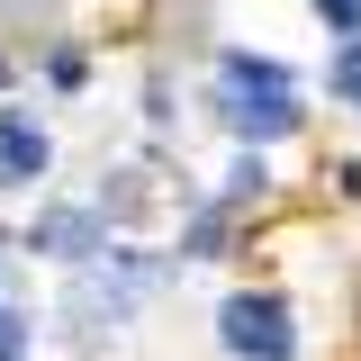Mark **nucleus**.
I'll use <instances>...</instances> for the list:
<instances>
[{
  "label": "nucleus",
  "mask_w": 361,
  "mask_h": 361,
  "mask_svg": "<svg viewBox=\"0 0 361 361\" xmlns=\"http://www.w3.org/2000/svg\"><path fill=\"white\" fill-rule=\"evenodd\" d=\"M208 109H217V127L235 145H289V135L307 127V82L271 54V45H217V63H208Z\"/></svg>",
  "instance_id": "nucleus-1"
},
{
  "label": "nucleus",
  "mask_w": 361,
  "mask_h": 361,
  "mask_svg": "<svg viewBox=\"0 0 361 361\" xmlns=\"http://www.w3.org/2000/svg\"><path fill=\"white\" fill-rule=\"evenodd\" d=\"M82 45H45V90H82Z\"/></svg>",
  "instance_id": "nucleus-8"
},
{
  "label": "nucleus",
  "mask_w": 361,
  "mask_h": 361,
  "mask_svg": "<svg viewBox=\"0 0 361 361\" xmlns=\"http://www.w3.org/2000/svg\"><path fill=\"white\" fill-rule=\"evenodd\" d=\"M217 353L226 361H298V307H289V289H226L217 298Z\"/></svg>",
  "instance_id": "nucleus-2"
},
{
  "label": "nucleus",
  "mask_w": 361,
  "mask_h": 361,
  "mask_svg": "<svg viewBox=\"0 0 361 361\" xmlns=\"http://www.w3.org/2000/svg\"><path fill=\"white\" fill-rule=\"evenodd\" d=\"M109 244H118V217H109L99 199H45L37 217H27V235H18V253H27V262H54V271L99 262Z\"/></svg>",
  "instance_id": "nucleus-3"
},
{
  "label": "nucleus",
  "mask_w": 361,
  "mask_h": 361,
  "mask_svg": "<svg viewBox=\"0 0 361 361\" xmlns=\"http://www.w3.org/2000/svg\"><path fill=\"white\" fill-rule=\"evenodd\" d=\"M45 172H54V127H45V109L0 99V199L45 190Z\"/></svg>",
  "instance_id": "nucleus-4"
},
{
  "label": "nucleus",
  "mask_w": 361,
  "mask_h": 361,
  "mask_svg": "<svg viewBox=\"0 0 361 361\" xmlns=\"http://www.w3.org/2000/svg\"><path fill=\"white\" fill-rule=\"evenodd\" d=\"M0 262H9V244H0Z\"/></svg>",
  "instance_id": "nucleus-12"
},
{
  "label": "nucleus",
  "mask_w": 361,
  "mask_h": 361,
  "mask_svg": "<svg viewBox=\"0 0 361 361\" xmlns=\"http://www.w3.org/2000/svg\"><path fill=\"white\" fill-rule=\"evenodd\" d=\"M325 37H361V0H307Z\"/></svg>",
  "instance_id": "nucleus-9"
},
{
  "label": "nucleus",
  "mask_w": 361,
  "mask_h": 361,
  "mask_svg": "<svg viewBox=\"0 0 361 361\" xmlns=\"http://www.w3.org/2000/svg\"><path fill=\"white\" fill-rule=\"evenodd\" d=\"M27 353H37V307L0 298V361H27Z\"/></svg>",
  "instance_id": "nucleus-7"
},
{
  "label": "nucleus",
  "mask_w": 361,
  "mask_h": 361,
  "mask_svg": "<svg viewBox=\"0 0 361 361\" xmlns=\"http://www.w3.org/2000/svg\"><path fill=\"white\" fill-rule=\"evenodd\" d=\"M226 235H235V208H226V199H199L190 226H180V244H172V271H180V262H217Z\"/></svg>",
  "instance_id": "nucleus-5"
},
{
  "label": "nucleus",
  "mask_w": 361,
  "mask_h": 361,
  "mask_svg": "<svg viewBox=\"0 0 361 361\" xmlns=\"http://www.w3.org/2000/svg\"><path fill=\"white\" fill-rule=\"evenodd\" d=\"M9 9H54V0H9Z\"/></svg>",
  "instance_id": "nucleus-11"
},
{
  "label": "nucleus",
  "mask_w": 361,
  "mask_h": 361,
  "mask_svg": "<svg viewBox=\"0 0 361 361\" xmlns=\"http://www.w3.org/2000/svg\"><path fill=\"white\" fill-rule=\"evenodd\" d=\"M325 99L361 118V37H334V54H325Z\"/></svg>",
  "instance_id": "nucleus-6"
},
{
  "label": "nucleus",
  "mask_w": 361,
  "mask_h": 361,
  "mask_svg": "<svg viewBox=\"0 0 361 361\" xmlns=\"http://www.w3.org/2000/svg\"><path fill=\"white\" fill-rule=\"evenodd\" d=\"M9 82H18V73H9V45H0V99H9Z\"/></svg>",
  "instance_id": "nucleus-10"
}]
</instances>
